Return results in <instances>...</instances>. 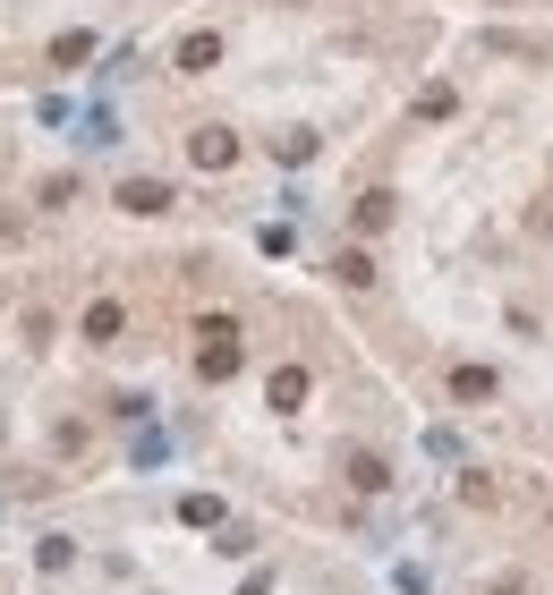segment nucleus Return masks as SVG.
<instances>
[{
  "instance_id": "obj_1",
  "label": "nucleus",
  "mask_w": 553,
  "mask_h": 595,
  "mask_svg": "<svg viewBox=\"0 0 553 595\" xmlns=\"http://www.w3.org/2000/svg\"><path fill=\"white\" fill-rule=\"evenodd\" d=\"M239 357H247V349H239V323H204L196 375H204V383H230V375H239Z\"/></svg>"
},
{
  "instance_id": "obj_2",
  "label": "nucleus",
  "mask_w": 553,
  "mask_h": 595,
  "mask_svg": "<svg viewBox=\"0 0 553 595\" xmlns=\"http://www.w3.org/2000/svg\"><path fill=\"white\" fill-rule=\"evenodd\" d=\"M188 162H196V170H230V162H239V136H230V128H196Z\"/></svg>"
},
{
  "instance_id": "obj_3",
  "label": "nucleus",
  "mask_w": 553,
  "mask_h": 595,
  "mask_svg": "<svg viewBox=\"0 0 553 595\" xmlns=\"http://www.w3.org/2000/svg\"><path fill=\"white\" fill-rule=\"evenodd\" d=\"M111 205H120V213H136V221H154V213H170V205H179V196H170L163 179H129V188L111 196Z\"/></svg>"
},
{
  "instance_id": "obj_4",
  "label": "nucleus",
  "mask_w": 553,
  "mask_h": 595,
  "mask_svg": "<svg viewBox=\"0 0 553 595\" xmlns=\"http://www.w3.org/2000/svg\"><path fill=\"white\" fill-rule=\"evenodd\" d=\"M213 60H222V34H188L179 43V77H204Z\"/></svg>"
},
{
  "instance_id": "obj_5",
  "label": "nucleus",
  "mask_w": 553,
  "mask_h": 595,
  "mask_svg": "<svg viewBox=\"0 0 553 595\" xmlns=\"http://www.w3.org/2000/svg\"><path fill=\"white\" fill-rule=\"evenodd\" d=\"M120 323H129L120 298H95V307H86V341H120Z\"/></svg>"
},
{
  "instance_id": "obj_6",
  "label": "nucleus",
  "mask_w": 553,
  "mask_h": 595,
  "mask_svg": "<svg viewBox=\"0 0 553 595\" xmlns=\"http://www.w3.org/2000/svg\"><path fill=\"white\" fill-rule=\"evenodd\" d=\"M341 469H350V485H358V494H384V460H375V451H350V460H341Z\"/></svg>"
},
{
  "instance_id": "obj_7",
  "label": "nucleus",
  "mask_w": 553,
  "mask_h": 595,
  "mask_svg": "<svg viewBox=\"0 0 553 595\" xmlns=\"http://www.w3.org/2000/svg\"><path fill=\"white\" fill-rule=\"evenodd\" d=\"M264 400H273V408H298V400H307V366H281V375L264 383Z\"/></svg>"
},
{
  "instance_id": "obj_8",
  "label": "nucleus",
  "mask_w": 553,
  "mask_h": 595,
  "mask_svg": "<svg viewBox=\"0 0 553 595\" xmlns=\"http://www.w3.org/2000/svg\"><path fill=\"white\" fill-rule=\"evenodd\" d=\"M452 392L460 400H494V366H452Z\"/></svg>"
},
{
  "instance_id": "obj_9",
  "label": "nucleus",
  "mask_w": 553,
  "mask_h": 595,
  "mask_svg": "<svg viewBox=\"0 0 553 595\" xmlns=\"http://www.w3.org/2000/svg\"><path fill=\"white\" fill-rule=\"evenodd\" d=\"M332 282H341V289H366V282H375V264H366V247H350V255H341V264H332Z\"/></svg>"
},
{
  "instance_id": "obj_10",
  "label": "nucleus",
  "mask_w": 553,
  "mask_h": 595,
  "mask_svg": "<svg viewBox=\"0 0 553 595\" xmlns=\"http://www.w3.org/2000/svg\"><path fill=\"white\" fill-rule=\"evenodd\" d=\"M350 221H358V239H375V230L391 221V196H358V213H350Z\"/></svg>"
},
{
  "instance_id": "obj_11",
  "label": "nucleus",
  "mask_w": 553,
  "mask_h": 595,
  "mask_svg": "<svg viewBox=\"0 0 553 595\" xmlns=\"http://www.w3.org/2000/svg\"><path fill=\"white\" fill-rule=\"evenodd\" d=\"M179 519H188V528H222V502H213V494H188V502H179Z\"/></svg>"
},
{
  "instance_id": "obj_12",
  "label": "nucleus",
  "mask_w": 553,
  "mask_h": 595,
  "mask_svg": "<svg viewBox=\"0 0 553 595\" xmlns=\"http://www.w3.org/2000/svg\"><path fill=\"white\" fill-rule=\"evenodd\" d=\"M52 60H60V68H77V60H95V34H60V43H52Z\"/></svg>"
},
{
  "instance_id": "obj_13",
  "label": "nucleus",
  "mask_w": 553,
  "mask_h": 595,
  "mask_svg": "<svg viewBox=\"0 0 553 595\" xmlns=\"http://www.w3.org/2000/svg\"><path fill=\"white\" fill-rule=\"evenodd\" d=\"M418 120H452V86H425V95H418Z\"/></svg>"
},
{
  "instance_id": "obj_14",
  "label": "nucleus",
  "mask_w": 553,
  "mask_h": 595,
  "mask_svg": "<svg viewBox=\"0 0 553 595\" xmlns=\"http://www.w3.org/2000/svg\"><path fill=\"white\" fill-rule=\"evenodd\" d=\"M273 154H281V162H307V154H316V136H307V128H290V136H273Z\"/></svg>"
}]
</instances>
